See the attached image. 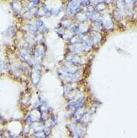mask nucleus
Instances as JSON below:
<instances>
[{"label":"nucleus","mask_w":137,"mask_h":138,"mask_svg":"<svg viewBox=\"0 0 137 138\" xmlns=\"http://www.w3.org/2000/svg\"><path fill=\"white\" fill-rule=\"evenodd\" d=\"M80 8V6H79V2H77V1H73L70 6L68 7V9L70 11V13H76Z\"/></svg>","instance_id":"1"},{"label":"nucleus","mask_w":137,"mask_h":138,"mask_svg":"<svg viewBox=\"0 0 137 138\" xmlns=\"http://www.w3.org/2000/svg\"><path fill=\"white\" fill-rule=\"evenodd\" d=\"M82 4L83 5H89V2L88 1V0H87V1H83L82 2Z\"/></svg>","instance_id":"2"}]
</instances>
